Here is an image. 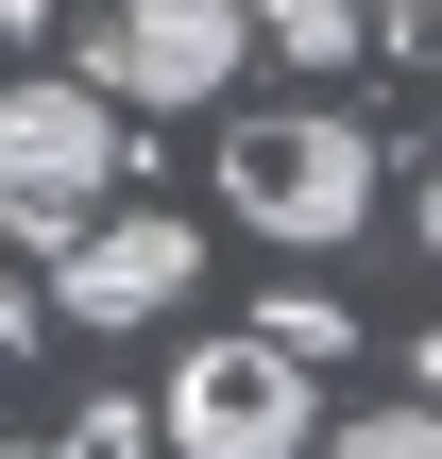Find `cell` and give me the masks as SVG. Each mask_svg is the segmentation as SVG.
Wrapping results in <instances>:
<instances>
[{
	"label": "cell",
	"mask_w": 442,
	"mask_h": 459,
	"mask_svg": "<svg viewBox=\"0 0 442 459\" xmlns=\"http://www.w3.org/2000/svg\"><path fill=\"white\" fill-rule=\"evenodd\" d=\"M221 204L273 255H341V238H375V136L341 102H273V119L221 136Z\"/></svg>",
	"instance_id": "cell-1"
},
{
	"label": "cell",
	"mask_w": 442,
	"mask_h": 459,
	"mask_svg": "<svg viewBox=\"0 0 442 459\" xmlns=\"http://www.w3.org/2000/svg\"><path fill=\"white\" fill-rule=\"evenodd\" d=\"M153 443H187V459H290V443H324V392H307L290 341L238 324V341H187V358H170Z\"/></svg>",
	"instance_id": "cell-2"
},
{
	"label": "cell",
	"mask_w": 442,
	"mask_h": 459,
	"mask_svg": "<svg viewBox=\"0 0 442 459\" xmlns=\"http://www.w3.org/2000/svg\"><path fill=\"white\" fill-rule=\"evenodd\" d=\"M119 187V102L102 85H0V238H68Z\"/></svg>",
	"instance_id": "cell-3"
},
{
	"label": "cell",
	"mask_w": 442,
	"mask_h": 459,
	"mask_svg": "<svg viewBox=\"0 0 442 459\" xmlns=\"http://www.w3.org/2000/svg\"><path fill=\"white\" fill-rule=\"evenodd\" d=\"M187 290H204V238H187L170 204H119V221L85 204V221L51 238V307H68L85 341H136V324H170Z\"/></svg>",
	"instance_id": "cell-4"
},
{
	"label": "cell",
	"mask_w": 442,
	"mask_h": 459,
	"mask_svg": "<svg viewBox=\"0 0 442 459\" xmlns=\"http://www.w3.org/2000/svg\"><path fill=\"white\" fill-rule=\"evenodd\" d=\"M85 85H102L119 119H153V102H221V85H238V0H102Z\"/></svg>",
	"instance_id": "cell-5"
},
{
	"label": "cell",
	"mask_w": 442,
	"mask_h": 459,
	"mask_svg": "<svg viewBox=\"0 0 442 459\" xmlns=\"http://www.w3.org/2000/svg\"><path fill=\"white\" fill-rule=\"evenodd\" d=\"M238 34H273L290 68H341L358 51V0H238Z\"/></svg>",
	"instance_id": "cell-6"
},
{
	"label": "cell",
	"mask_w": 442,
	"mask_h": 459,
	"mask_svg": "<svg viewBox=\"0 0 442 459\" xmlns=\"http://www.w3.org/2000/svg\"><path fill=\"white\" fill-rule=\"evenodd\" d=\"M341 459H442V392H375L341 426Z\"/></svg>",
	"instance_id": "cell-7"
},
{
	"label": "cell",
	"mask_w": 442,
	"mask_h": 459,
	"mask_svg": "<svg viewBox=\"0 0 442 459\" xmlns=\"http://www.w3.org/2000/svg\"><path fill=\"white\" fill-rule=\"evenodd\" d=\"M17 358H34V307H17V290H0V375H17Z\"/></svg>",
	"instance_id": "cell-8"
},
{
	"label": "cell",
	"mask_w": 442,
	"mask_h": 459,
	"mask_svg": "<svg viewBox=\"0 0 442 459\" xmlns=\"http://www.w3.org/2000/svg\"><path fill=\"white\" fill-rule=\"evenodd\" d=\"M409 375H426V392H442V324H426V341H409Z\"/></svg>",
	"instance_id": "cell-9"
},
{
	"label": "cell",
	"mask_w": 442,
	"mask_h": 459,
	"mask_svg": "<svg viewBox=\"0 0 442 459\" xmlns=\"http://www.w3.org/2000/svg\"><path fill=\"white\" fill-rule=\"evenodd\" d=\"M426 255H442V170H426Z\"/></svg>",
	"instance_id": "cell-10"
},
{
	"label": "cell",
	"mask_w": 442,
	"mask_h": 459,
	"mask_svg": "<svg viewBox=\"0 0 442 459\" xmlns=\"http://www.w3.org/2000/svg\"><path fill=\"white\" fill-rule=\"evenodd\" d=\"M426 34H442V0H426Z\"/></svg>",
	"instance_id": "cell-11"
}]
</instances>
